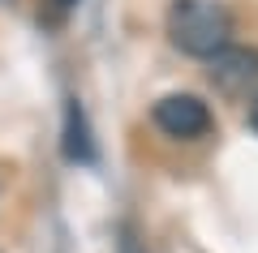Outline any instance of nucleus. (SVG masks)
<instances>
[{
	"instance_id": "1",
	"label": "nucleus",
	"mask_w": 258,
	"mask_h": 253,
	"mask_svg": "<svg viewBox=\"0 0 258 253\" xmlns=\"http://www.w3.org/2000/svg\"><path fill=\"white\" fill-rule=\"evenodd\" d=\"M168 35L185 56L211 60L220 47L232 43V13L220 0H172L168 9Z\"/></svg>"
},
{
	"instance_id": "2",
	"label": "nucleus",
	"mask_w": 258,
	"mask_h": 253,
	"mask_svg": "<svg viewBox=\"0 0 258 253\" xmlns=\"http://www.w3.org/2000/svg\"><path fill=\"white\" fill-rule=\"evenodd\" d=\"M211 86L220 95H232V99H241V95H249V91H258V47H237V43H228V47H220V52L211 56Z\"/></svg>"
},
{
	"instance_id": "3",
	"label": "nucleus",
	"mask_w": 258,
	"mask_h": 253,
	"mask_svg": "<svg viewBox=\"0 0 258 253\" xmlns=\"http://www.w3.org/2000/svg\"><path fill=\"white\" fill-rule=\"evenodd\" d=\"M151 120H155L168 137H181V142L211 133V108H207L198 95H164V99L155 103V112H151Z\"/></svg>"
},
{
	"instance_id": "4",
	"label": "nucleus",
	"mask_w": 258,
	"mask_h": 253,
	"mask_svg": "<svg viewBox=\"0 0 258 253\" xmlns=\"http://www.w3.org/2000/svg\"><path fill=\"white\" fill-rule=\"evenodd\" d=\"M64 159L69 163H91L95 159V142H91V125L78 99H69L64 108Z\"/></svg>"
},
{
	"instance_id": "5",
	"label": "nucleus",
	"mask_w": 258,
	"mask_h": 253,
	"mask_svg": "<svg viewBox=\"0 0 258 253\" xmlns=\"http://www.w3.org/2000/svg\"><path fill=\"white\" fill-rule=\"evenodd\" d=\"M74 9H78V0H43V5H39V22H43L47 30H56V26L69 22Z\"/></svg>"
},
{
	"instance_id": "6",
	"label": "nucleus",
	"mask_w": 258,
	"mask_h": 253,
	"mask_svg": "<svg viewBox=\"0 0 258 253\" xmlns=\"http://www.w3.org/2000/svg\"><path fill=\"white\" fill-rule=\"evenodd\" d=\"M249 129L258 133V95H254V103H249Z\"/></svg>"
}]
</instances>
